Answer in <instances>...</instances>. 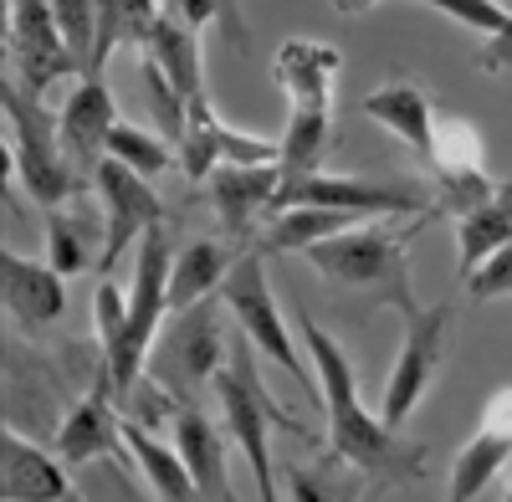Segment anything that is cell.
<instances>
[{
  "label": "cell",
  "mask_w": 512,
  "mask_h": 502,
  "mask_svg": "<svg viewBox=\"0 0 512 502\" xmlns=\"http://www.w3.org/2000/svg\"><path fill=\"white\" fill-rule=\"evenodd\" d=\"M297 339H303L318 390H323V415H328V446L338 456H349L354 467H364L379 487H395L425 472V451L405 446L390 426L379 421V410H369L359 400V374L349 349L333 339L328 328L313 323V313H297Z\"/></svg>",
  "instance_id": "6da1fadb"
},
{
  "label": "cell",
  "mask_w": 512,
  "mask_h": 502,
  "mask_svg": "<svg viewBox=\"0 0 512 502\" xmlns=\"http://www.w3.org/2000/svg\"><path fill=\"white\" fill-rule=\"evenodd\" d=\"M210 395H216V405H221V421H226L231 441L246 456L256 502H282V482H277V462H272V431H292L303 441H313V436L297 426L292 415H282V405L262 385V369H256V359H251L246 333L231 339V359H226V369H221V380H216Z\"/></svg>",
  "instance_id": "7a4b0ae2"
},
{
  "label": "cell",
  "mask_w": 512,
  "mask_h": 502,
  "mask_svg": "<svg viewBox=\"0 0 512 502\" xmlns=\"http://www.w3.org/2000/svg\"><path fill=\"white\" fill-rule=\"evenodd\" d=\"M169 267H175V246H169V226H154L139 251H134V282H128V313L123 333L103 349V374L118 395V405L134 400L149 369V349L169 318Z\"/></svg>",
  "instance_id": "3957f363"
},
{
  "label": "cell",
  "mask_w": 512,
  "mask_h": 502,
  "mask_svg": "<svg viewBox=\"0 0 512 502\" xmlns=\"http://www.w3.org/2000/svg\"><path fill=\"white\" fill-rule=\"evenodd\" d=\"M323 282L344 287V292H359V298H374L384 308H395L400 318H415L420 303H415V282H410V251L395 231L384 226H354V231H338L328 236L323 246H313L303 257Z\"/></svg>",
  "instance_id": "277c9868"
},
{
  "label": "cell",
  "mask_w": 512,
  "mask_h": 502,
  "mask_svg": "<svg viewBox=\"0 0 512 502\" xmlns=\"http://www.w3.org/2000/svg\"><path fill=\"white\" fill-rule=\"evenodd\" d=\"M221 308H226L221 298H205L195 308L169 313L164 328H159V339H154V349H149L144 380L159 385L175 405H195V395L216 390L221 369L231 359V344L221 333Z\"/></svg>",
  "instance_id": "5b68a950"
},
{
  "label": "cell",
  "mask_w": 512,
  "mask_h": 502,
  "mask_svg": "<svg viewBox=\"0 0 512 502\" xmlns=\"http://www.w3.org/2000/svg\"><path fill=\"white\" fill-rule=\"evenodd\" d=\"M0 108H6V159H11V175L31 190V200L41 211H62V205L77 195L82 175L72 170V159L62 149V129H57V113H47V103L31 98L26 88L6 82L0 88Z\"/></svg>",
  "instance_id": "8992f818"
},
{
  "label": "cell",
  "mask_w": 512,
  "mask_h": 502,
  "mask_svg": "<svg viewBox=\"0 0 512 502\" xmlns=\"http://www.w3.org/2000/svg\"><path fill=\"white\" fill-rule=\"evenodd\" d=\"M221 303H226V313L236 318V328L251 339V349L267 354L277 369H287L292 380H297V390L323 405L313 359L297 349V339L287 333V318H282V308H277V292H272V277H267V251H246V257L231 267V277H226V287H221Z\"/></svg>",
  "instance_id": "52a82bcc"
},
{
  "label": "cell",
  "mask_w": 512,
  "mask_h": 502,
  "mask_svg": "<svg viewBox=\"0 0 512 502\" xmlns=\"http://www.w3.org/2000/svg\"><path fill=\"white\" fill-rule=\"evenodd\" d=\"M451 308L436 303V308H420L415 318H405V339H400V354L390 364V380H384V395H379V421L400 431L415 405L425 400V390L436 385V374L446 364V349H451Z\"/></svg>",
  "instance_id": "ba28073f"
},
{
  "label": "cell",
  "mask_w": 512,
  "mask_h": 502,
  "mask_svg": "<svg viewBox=\"0 0 512 502\" xmlns=\"http://www.w3.org/2000/svg\"><path fill=\"white\" fill-rule=\"evenodd\" d=\"M82 67L57 31L52 0H11V82L31 98H47L57 82H77Z\"/></svg>",
  "instance_id": "9c48e42d"
},
{
  "label": "cell",
  "mask_w": 512,
  "mask_h": 502,
  "mask_svg": "<svg viewBox=\"0 0 512 502\" xmlns=\"http://www.w3.org/2000/svg\"><path fill=\"white\" fill-rule=\"evenodd\" d=\"M93 190L103 200V257H98V272H113L128 246H139L154 226H164V205H159L154 185L144 175H134L128 164H118V159L98 164Z\"/></svg>",
  "instance_id": "30bf717a"
},
{
  "label": "cell",
  "mask_w": 512,
  "mask_h": 502,
  "mask_svg": "<svg viewBox=\"0 0 512 502\" xmlns=\"http://www.w3.org/2000/svg\"><path fill=\"white\" fill-rule=\"evenodd\" d=\"M292 205H318V211H349L359 221L369 216H405L420 211L425 195H415L400 180H364V175H303V180H282L277 190V211H292Z\"/></svg>",
  "instance_id": "8fae6325"
},
{
  "label": "cell",
  "mask_w": 512,
  "mask_h": 502,
  "mask_svg": "<svg viewBox=\"0 0 512 502\" xmlns=\"http://www.w3.org/2000/svg\"><path fill=\"white\" fill-rule=\"evenodd\" d=\"M52 451L62 456L67 467H88L98 456H123V415H118V395L108 385V374L98 369L93 390H82L67 415L57 421V436H52Z\"/></svg>",
  "instance_id": "7c38bea8"
},
{
  "label": "cell",
  "mask_w": 512,
  "mask_h": 502,
  "mask_svg": "<svg viewBox=\"0 0 512 502\" xmlns=\"http://www.w3.org/2000/svg\"><path fill=\"white\" fill-rule=\"evenodd\" d=\"M57 129H62V149L72 159V170L77 175H98V164L108 159V134L118 129V103L108 93L103 72H82L77 77V88L57 108Z\"/></svg>",
  "instance_id": "4fadbf2b"
},
{
  "label": "cell",
  "mask_w": 512,
  "mask_h": 502,
  "mask_svg": "<svg viewBox=\"0 0 512 502\" xmlns=\"http://www.w3.org/2000/svg\"><path fill=\"white\" fill-rule=\"evenodd\" d=\"M0 502H82L72 497L67 482V462L52 451L31 441L16 421L6 426V441H0Z\"/></svg>",
  "instance_id": "5bb4252c"
},
{
  "label": "cell",
  "mask_w": 512,
  "mask_h": 502,
  "mask_svg": "<svg viewBox=\"0 0 512 502\" xmlns=\"http://www.w3.org/2000/svg\"><path fill=\"white\" fill-rule=\"evenodd\" d=\"M0 277H6V313L26 328V333H41L52 328L62 313H67V277L47 262V257H26V251H11L0 246Z\"/></svg>",
  "instance_id": "9a60e30c"
},
{
  "label": "cell",
  "mask_w": 512,
  "mask_h": 502,
  "mask_svg": "<svg viewBox=\"0 0 512 502\" xmlns=\"http://www.w3.org/2000/svg\"><path fill=\"white\" fill-rule=\"evenodd\" d=\"M210 205L221 216V231L231 241H246V231L256 226L262 211H277V190H282V170L277 164H221L205 180Z\"/></svg>",
  "instance_id": "2e32d148"
},
{
  "label": "cell",
  "mask_w": 512,
  "mask_h": 502,
  "mask_svg": "<svg viewBox=\"0 0 512 502\" xmlns=\"http://www.w3.org/2000/svg\"><path fill=\"white\" fill-rule=\"evenodd\" d=\"M175 446L185 456V467L195 477V497L200 502H241L231 487V467H226V436L210 426V415L195 405L175 410Z\"/></svg>",
  "instance_id": "e0dca14e"
},
{
  "label": "cell",
  "mask_w": 512,
  "mask_h": 502,
  "mask_svg": "<svg viewBox=\"0 0 512 502\" xmlns=\"http://www.w3.org/2000/svg\"><path fill=\"white\" fill-rule=\"evenodd\" d=\"M359 113L374 118L379 129H390L400 144H410L415 154H431V134H436V108H431V93L410 77H395V82H379L374 93L359 98Z\"/></svg>",
  "instance_id": "ac0fdd59"
},
{
  "label": "cell",
  "mask_w": 512,
  "mask_h": 502,
  "mask_svg": "<svg viewBox=\"0 0 512 502\" xmlns=\"http://www.w3.org/2000/svg\"><path fill=\"white\" fill-rule=\"evenodd\" d=\"M344 72V57L328 41L313 36H292L272 57V82L287 93V103H333V77Z\"/></svg>",
  "instance_id": "d6986e66"
},
{
  "label": "cell",
  "mask_w": 512,
  "mask_h": 502,
  "mask_svg": "<svg viewBox=\"0 0 512 502\" xmlns=\"http://www.w3.org/2000/svg\"><path fill=\"white\" fill-rule=\"evenodd\" d=\"M144 62H154L169 82H175V93L185 103H200L205 98V62H200V31L175 11V6H164L154 36H149V47H144Z\"/></svg>",
  "instance_id": "ffe728a7"
},
{
  "label": "cell",
  "mask_w": 512,
  "mask_h": 502,
  "mask_svg": "<svg viewBox=\"0 0 512 502\" xmlns=\"http://www.w3.org/2000/svg\"><path fill=\"white\" fill-rule=\"evenodd\" d=\"M282 482H287V502H364L379 487L364 467H354L333 446L313 456V462H287Z\"/></svg>",
  "instance_id": "44dd1931"
},
{
  "label": "cell",
  "mask_w": 512,
  "mask_h": 502,
  "mask_svg": "<svg viewBox=\"0 0 512 502\" xmlns=\"http://www.w3.org/2000/svg\"><path fill=\"white\" fill-rule=\"evenodd\" d=\"M123 446H128V462L144 472V482H149V492L159 502H200L195 497V477H190V467H185V456H180L175 441L154 436L144 421L128 415V421H123Z\"/></svg>",
  "instance_id": "7402d4cb"
},
{
  "label": "cell",
  "mask_w": 512,
  "mask_h": 502,
  "mask_svg": "<svg viewBox=\"0 0 512 502\" xmlns=\"http://www.w3.org/2000/svg\"><path fill=\"white\" fill-rule=\"evenodd\" d=\"M241 257H231V246L216 241V236H200L190 246L175 251V267H169V313L180 308H195L205 298H221V287L231 277Z\"/></svg>",
  "instance_id": "603a6c76"
},
{
  "label": "cell",
  "mask_w": 512,
  "mask_h": 502,
  "mask_svg": "<svg viewBox=\"0 0 512 502\" xmlns=\"http://www.w3.org/2000/svg\"><path fill=\"white\" fill-rule=\"evenodd\" d=\"M277 144H282V154H277L282 180L318 175L328 149H333V103H297V108H287V129H282Z\"/></svg>",
  "instance_id": "cb8c5ba5"
},
{
  "label": "cell",
  "mask_w": 512,
  "mask_h": 502,
  "mask_svg": "<svg viewBox=\"0 0 512 502\" xmlns=\"http://www.w3.org/2000/svg\"><path fill=\"white\" fill-rule=\"evenodd\" d=\"M512 246V180L497 185V195L477 211L456 216V251H461V277H472L487 257Z\"/></svg>",
  "instance_id": "d4e9b609"
},
{
  "label": "cell",
  "mask_w": 512,
  "mask_h": 502,
  "mask_svg": "<svg viewBox=\"0 0 512 502\" xmlns=\"http://www.w3.org/2000/svg\"><path fill=\"white\" fill-rule=\"evenodd\" d=\"M354 226H364L359 216H349V211H318V205H292V211H272V226L262 231V246L256 251H297V257H308L313 246H323L328 236H338V231H354Z\"/></svg>",
  "instance_id": "484cf974"
},
{
  "label": "cell",
  "mask_w": 512,
  "mask_h": 502,
  "mask_svg": "<svg viewBox=\"0 0 512 502\" xmlns=\"http://www.w3.org/2000/svg\"><path fill=\"white\" fill-rule=\"evenodd\" d=\"M507 462H512V441H502V436H492V431L477 426V436L451 456L446 502H477V497L497 482V472H502Z\"/></svg>",
  "instance_id": "4316f807"
},
{
  "label": "cell",
  "mask_w": 512,
  "mask_h": 502,
  "mask_svg": "<svg viewBox=\"0 0 512 502\" xmlns=\"http://www.w3.org/2000/svg\"><path fill=\"white\" fill-rule=\"evenodd\" d=\"M164 6L159 0H98V72L118 47H149V36L159 26Z\"/></svg>",
  "instance_id": "83f0119b"
},
{
  "label": "cell",
  "mask_w": 512,
  "mask_h": 502,
  "mask_svg": "<svg viewBox=\"0 0 512 502\" xmlns=\"http://www.w3.org/2000/svg\"><path fill=\"white\" fill-rule=\"evenodd\" d=\"M108 159L128 164V170L144 175V180L164 175L169 164L180 170V154H175V144H169L159 129H144V123H128V118H118V129L108 134Z\"/></svg>",
  "instance_id": "f1b7e54d"
},
{
  "label": "cell",
  "mask_w": 512,
  "mask_h": 502,
  "mask_svg": "<svg viewBox=\"0 0 512 502\" xmlns=\"http://www.w3.org/2000/svg\"><path fill=\"white\" fill-rule=\"evenodd\" d=\"M425 159H431L436 175H482V159H487L482 129L472 118H436L431 154Z\"/></svg>",
  "instance_id": "f546056e"
},
{
  "label": "cell",
  "mask_w": 512,
  "mask_h": 502,
  "mask_svg": "<svg viewBox=\"0 0 512 502\" xmlns=\"http://www.w3.org/2000/svg\"><path fill=\"white\" fill-rule=\"evenodd\" d=\"M221 123H226V118L210 108V98L190 103V129H185V139H180V149H175L190 185H205L210 175L221 170Z\"/></svg>",
  "instance_id": "4dcf8cb0"
},
{
  "label": "cell",
  "mask_w": 512,
  "mask_h": 502,
  "mask_svg": "<svg viewBox=\"0 0 512 502\" xmlns=\"http://www.w3.org/2000/svg\"><path fill=\"white\" fill-rule=\"evenodd\" d=\"M41 231H47V262L62 277H82V272L98 262L82 216H72V211H41Z\"/></svg>",
  "instance_id": "1f68e13d"
},
{
  "label": "cell",
  "mask_w": 512,
  "mask_h": 502,
  "mask_svg": "<svg viewBox=\"0 0 512 502\" xmlns=\"http://www.w3.org/2000/svg\"><path fill=\"white\" fill-rule=\"evenodd\" d=\"M57 31L82 72H98V0H52Z\"/></svg>",
  "instance_id": "d6a6232c"
},
{
  "label": "cell",
  "mask_w": 512,
  "mask_h": 502,
  "mask_svg": "<svg viewBox=\"0 0 512 502\" xmlns=\"http://www.w3.org/2000/svg\"><path fill=\"white\" fill-rule=\"evenodd\" d=\"M410 6H431V11L451 16L456 26L477 31L482 41H492L512 26V6H502V0H410Z\"/></svg>",
  "instance_id": "836d02e7"
},
{
  "label": "cell",
  "mask_w": 512,
  "mask_h": 502,
  "mask_svg": "<svg viewBox=\"0 0 512 502\" xmlns=\"http://www.w3.org/2000/svg\"><path fill=\"white\" fill-rule=\"evenodd\" d=\"M195 31H205V26H221V36L231 41L236 52H246L251 47V31H246V21H241V11H236V0H169Z\"/></svg>",
  "instance_id": "e575fe53"
},
{
  "label": "cell",
  "mask_w": 512,
  "mask_h": 502,
  "mask_svg": "<svg viewBox=\"0 0 512 502\" xmlns=\"http://www.w3.org/2000/svg\"><path fill=\"white\" fill-rule=\"evenodd\" d=\"M466 292H472L477 303H487V298H512V246H502L497 257H487L472 277H466Z\"/></svg>",
  "instance_id": "d590c367"
},
{
  "label": "cell",
  "mask_w": 512,
  "mask_h": 502,
  "mask_svg": "<svg viewBox=\"0 0 512 502\" xmlns=\"http://www.w3.org/2000/svg\"><path fill=\"white\" fill-rule=\"evenodd\" d=\"M482 431L512 441V385H502V390L487 395V405H482Z\"/></svg>",
  "instance_id": "8d00e7d4"
},
{
  "label": "cell",
  "mask_w": 512,
  "mask_h": 502,
  "mask_svg": "<svg viewBox=\"0 0 512 502\" xmlns=\"http://www.w3.org/2000/svg\"><path fill=\"white\" fill-rule=\"evenodd\" d=\"M328 6L338 11V16H364V11H374L379 0H328Z\"/></svg>",
  "instance_id": "74e56055"
},
{
  "label": "cell",
  "mask_w": 512,
  "mask_h": 502,
  "mask_svg": "<svg viewBox=\"0 0 512 502\" xmlns=\"http://www.w3.org/2000/svg\"><path fill=\"white\" fill-rule=\"evenodd\" d=\"M384 492H390V487H374V492H369L364 502H384Z\"/></svg>",
  "instance_id": "f35d334b"
},
{
  "label": "cell",
  "mask_w": 512,
  "mask_h": 502,
  "mask_svg": "<svg viewBox=\"0 0 512 502\" xmlns=\"http://www.w3.org/2000/svg\"><path fill=\"white\" fill-rule=\"evenodd\" d=\"M502 502H512V482H507V497H502Z\"/></svg>",
  "instance_id": "ab89813d"
}]
</instances>
